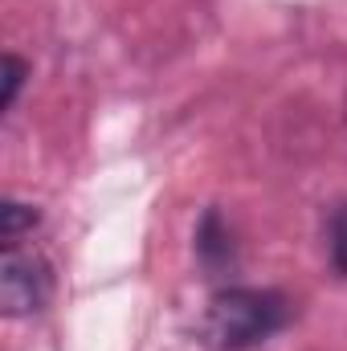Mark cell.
Here are the masks:
<instances>
[{"mask_svg":"<svg viewBox=\"0 0 347 351\" xmlns=\"http://www.w3.org/2000/svg\"><path fill=\"white\" fill-rule=\"evenodd\" d=\"M290 298L274 286L225 282L208 294L200 315V343L213 351H254L290 327Z\"/></svg>","mask_w":347,"mask_h":351,"instance_id":"6da1fadb","label":"cell"},{"mask_svg":"<svg viewBox=\"0 0 347 351\" xmlns=\"http://www.w3.org/2000/svg\"><path fill=\"white\" fill-rule=\"evenodd\" d=\"M53 298V265L41 250L8 241L0 254V311L8 319L41 315Z\"/></svg>","mask_w":347,"mask_h":351,"instance_id":"7a4b0ae2","label":"cell"},{"mask_svg":"<svg viewBox=\"0 0 347 351\" xmlns=\"http://www.w3.org/2000/svg\"><path fill=\"white\" fill-rule=\"evenodd\" d=\"M192 254L208 278H225L237 269V237L221 208H204L192 229Z\"/></svg>","mask_w":347,"mask_h":351,"instance_id":"3957f363","label":"cell"},{"mask_svg":"<svg viewBox=\"0 0 347 351\" xmlns=\"http://www.w3.org/2000/svg\"><path fill=\"white\" fill-rule=\"evenodd\" d=\"M323 245H327V262L331 269L347 278V196L331 204L327 221H323Z\"/></svg>","mask_w":347,"mask_h":351,"instance_id":"277c9868","label":"cell"},{"mask_svg":"<svg viewBox=\"0 0 347 351\" xmlns=\"http://www.w3.org/2000/svg\"><path fill=\"white\" fill-rule=\"evenodd\" d=\"M37 221H41V213L33 204H25L16 196H4V204H0V241L4 245L8 241H25V233H33Z\"/></svg>","mask_w":347,"mask_h":351,"instance_id":"5b68a950","label":"cell"},{"mask_svg":"<svg viewBox=\"0 0 347 351\" xmlns=\"http://www.w3.org/2000/svg\"><path fill=\"white\" fill-rule=\"evenodd\" d=\"M29 74H33V66L21 53H4V94H0V110H12L16 106V98H21L25 82H29Z\"/></svg>","mask_w":347,"mask_h":351,"instance_id":"8992f818","label":"cell"},{"mask_svg":"<svg viewBox=\"0 0 347 351\" xmlns=\"http://www.w3.org/2000/svg\"><path fill=\"white\" fill-rule=\"evenodd\" d=\"M344 119H347V102H344Z\"/></svg>","mask_w":347,"mask_h":351,"instance_id":"52a82bcc","label":"cell"}]
</instances>
